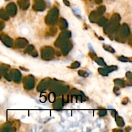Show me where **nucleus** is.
<instances>
[{"mask_svg":"<svg viewBox=\"0 0 132 132\" xmlns=\"http://www.w3.org/2000/svg\"><path fill=\"white\" fill-rule=\"evenodd\" d=\"M121 20V16L118 14H114L112 16L110 23H107L104 25V32L106 34H111L117 32L119 29V21Z\"/></svg>","mask_w":132,"mask_h":132,"instance_id":"f257e3e1","label":"nucleus"},{"mask_svg":"<svg viewBox=\"0 0 132 132\" xmlns=\"http://www.w3.org/2000/svg\"><path fill=\"white\" fill-rule=\"evenodd\" d=\"M58 15H59V10L56 7L51 9L45 18L46 24L48 25H54L57 21Z\"/></svg>","mask_w":132,"mask_h":132,"instance_id":"f03ea898","label":"nucleus"},{"mask_svg":"<svg viewBox=\"0 0 132 132\" xmlns=\"http://www.w3.org/2000/svg\"><path fill=\"white\" fill-rule=\"evenodd\" d=\"M41 54L43 59L49 61L54 58L55 51L54 48L51 47H44L41 48Z\"/></svg>","mask_w":132,"mask_h":132,"instance_id":"7ed1b4c3","label":"nucleus"},{"mask_svg":"<svg viewBox=\"0 0 132 132\" xmlns=\"http://www.w3.org/2000/svg\"><path fill=\"white\" fill-rule=\"evenodd\" d=\"M70 37H71V32L70 31L66 30V31L62 32L57 39L56 41L55 42V46L57 48H60L65 42L67 41Z\"/></svg>","mask_w":132,"mask_h":132,"instance_id":"20e7f679","label":"nucleus"},{"mask_svg":"<svg viewBox=\"0 0 132 132\" xmlns=\"http://www.w3.org/2000/svg\"><path fill=\"white\" fill-rule=\"evenodd\" d=\"M35 85V79L32 75H28L23 79V86L27 90L33 89Z\"/></svg>","mask_w":132,"mask_h":132,"instance_id":"39448f33","label":"nucleus"},{"mask_svg":"<svg viewBox=\"0 0 132 132\" xmlns=\"http://www.w3.org/2000/svg\"><path fill=\"white\" fill-rule=\"evenodd\" d=\"M51 82H52V80L50 78H45L44 79H43L37 86V90L38 92H44L49 87Z\"/></svg>","mask_w":132,"mask_h":132,"instance_id":"423d86ee","label":"nucleus"},{"mask_svg":"<svg viewBox=\"0 0 132 132\" xmlns=\"http://www.w3.org/2000/svg\"><path fill=\"white\" fill-rule=\"evenodd\" d=\"M32 8L36 11H43L46 8V4L43 0H34Z\"/></svg>","mask_w":132,"mask_h":132,"instance_id":"0eeeda50","label":"nucleus"},{"mask_svg":"<svg viewBox=\"0 0 132 132\" xmlns=\"http://www.w3.org/2000/svg\"><path fill=\"white\" fill-rule=\"evenodd\" d=\"M0 40L3 42V44L7 47H9V48L13 47L14 43L12 39L7 35H6L5 34H0Z\"/></svg>","mask_w":132,"mask_h":132,"instance_id":"6e6552de","label":"nucleus"},{"mask_svg":"<svg viewBox=\"0 0 132 132\" xmlns=\"http://www.w3.org/2000/svg\"><path fill=\"white\" fill-rule=\"evenodd\" d=\"M17 6L14 3H11L8 4L6 7V11L9 16L14 17L17 14Z\"/></svg>","mask_w":132,"mask_h":132,"instance_id":"1a4fd4ad","label":"nucleus"},{"mask_svg":"<svg viewBox=\"0 0 132 132\" xmlns=\"http://www.w3.org/2000/svg\"><path fill=\"white\" fill-rule=\"evenodd\" d=\"M9 74L11 75V79L15 81L16 83H19L21 79V74L20 72L17 69H13L11 70V72L9 73Z\"/></svg>","mask_w":132,"mask_h":132,"instance_id":"9d476101","label":"nucleus"},{"mask_svg":"<svg viewBox=\"0 0 132 132\" xmlns=\"http://www.w3.org/2000/svg\"><path fill=\"white\" fill-rule=\"evenodd\" d=\"M72 47L73 46L72 43L69 41L68 40L67 41L65 42V43L60 47L61 49V52H62V54L64 55H66L70 52L71 49L72 48Z\"/></svg>","mask_w":132,"mask_h":132,"instance_id":"9b49d317","label":"nucleus"},{"mask_svg":"<svg viewBox=\"0 0 132 132\" xmlns=\"http://www.w3.org/2000/svg\"><path fill=\"white\" fill-rule=\"evenodd\" d=\"M120 29V35L122 37H127L130 34V30L128 25L126 23L122 24Z\"/></svg>","mask_w":132,"mask_h":132,"instance_id":"f8f14e48","label":"nucleus"},{"mask_svg":"<svg viewBox=\"0 0 132 132\" xmlns=\"http://www.w3.org/2000/svg\"><path fill=\"white\" fill-rule=\"evenodd\" d=\"M69 91V86L67 85H62L60 87L55 90L53 92H54L55 95H59L62 94H65L68 92Z\"/></svg>","mask_w":132,"mask_h":132,"instance_id":"ddd939ff","label":"nucleus"},{"mask_svg":"<svg viewBox=\"0 0 132 132\" xmlns=\"http://www.w3.org/2000/svg\"><path fill=\"white\" fill-rule=\"evenodd\" d=\"M29 44V41L24 38H18L16 41V46L18 48H23Z\"/></svg>","mask_w":132,"mask_h":132,"instance_id":"4468645a","label":"nucleus"},{"mask_svg":"<svg viewBox=\"0 0 132 132\" xmlns=\"http://www.w3.org/2000/svg\"><path fill=\"white\" fill-rule=\"evenodd\" d=\"M19 7L23 10H27L30 7V0H18Z\"/></svg>","mask_w":132,"mask_h":132,"instance_id":"2eb2a0df","label":"nucleus"},{"mask_svg":"<svg viewBox=\"0 0 132 132\" xmlns=\"http://www.w3.org/2000/svg\"><path fill=\"white\" fill-rule=\"evenodd\" d=\"M63 104H64V102L62 99H58L57 101H54V103L53 104V107L56 110H60L62 108Z\"/></svg>","mask_w":132,"mask_h":132,"instance_id":"dca6fc26","label":"nucleus"},{"mask_svg":"<svg viewBox=\"0 0 132 132\" xmlns=\"http://www.w3.org/2000/svg\"><path fill=\"white\" fill-rule=\"evenodd\" d=\"M99 17V16L98 15L97 12L96 11H93L90 13V15L89 16V19H90V21L92 23H95L98 20Z\"/></svg>","mask_w":132,"mask_h":132,"instance_id":"f3484780","label":"nucleus"},{"mask_svg":"<svg viewBox=\"0 0 132 132\" xmlns=\"http://www.w3.org/2000/svg\"><path fill=\"white\" fill-rule=\"evenodd\" d=\"M59 25L61 30H65L67 29L68 27V23L67 21L65 20V19L60 18L59 21Z\"/></svg>","mask_w":132,"mask_h":132,"instance_id":"a211bd4d","label":"nucleus"},{"mask_svg":"<svg viewBox=\"0 0 132 132\" xmlns=\"http://www.w3.org/2000/svg\"><path fill=\"white\" fill-rule=\"evenodd\" d=\"M0 18L2 19L3 20H8L9 19V15H8L7 11L1 9L0 10Z\"/></svg>","mask_w":132,"mask_h":132,"instance_id":"6ab92c4d","label":"nucleus"},{"mask_svg":"<svg viewBox=\"0 0 132 132\" xmlns=\"http://www.w3.org/2000/svg\"><path fill=\"white\" fill-rule=\"evenodd\" d=\"M115 117V121H116V123L117 124V126L119 127H123L124 126V122L123 119L120 116H116Z\"/></svg>","mask_w":132,"mask_h":132,"instance_id":"aec40b11","label":"nucleus"},{"mask_svg":"<svg viewBox=\"0 0 132 132\" xmlns=\"http://www.w3.org/2000/svg\"><path fill=\"white\" fill-rule=\"evenodd\" d=\"M114 83L117 86H118L119 88H124L125 87V83H124V81L122 80L121 79H117L114 80Z\"/></svg>","mask_w":132,"mask_h":132,"instance_id":"412c9836","label":"nucleus"},{"mask_svg":"<svg viewBox=\"0 0 132 132\" xmlns=\"http://www.w3.org/2000/svg\"><path fill=\"white\" fill-rule=\"evenodd\" d=\"M97 23L99 26H104V25H106L108 23V19L105 18H101L98 19V20L97 21Z\"/></svg>","mask_w":132,"mask_h":132,"instance_id":"4be33fe9","label":"nucleus"},{"mask_svg":"<svg viewBox=\"0 0 132 132\" xmlns=\"http://www.w3.org/2000/svg\"><path fill=\"white\" fill-rule=\"evenodd\" d=\"M94 60L100 66H106V62H104V59L102 57H96Z\"/></svg>","mask_w":132,"mask_h":132,"instance_id":"5701e85b","label":"nucleus"},{"mask_svg":"<svg viewBox=\"0 0 132 132\" xmlns=\"http://www.w3.org/2000/svg\"><path fill=\"white\" fill-rule=\"evenodd\" d=\"M105 11H106V7H105V6L102 5L101 6V7H99L97 8V10L96 12H97L99 16H101L105 12Z\"/></svg>","mask_w":132,"mask_h":132,"instance_id":"b1692460","label":"nucleus"},{"mask_svg":"<svg viewBox=\"0 0 132 132\" xmlns=\"http://www.w3.org/2000/svg\"><path fill=\"white\" fill-rule=\"evenodd\" d=\"M70 94H71L72 95H75V96L78 95H84V93H83L82 92H81V91L79 90H76V89H72V90H71Z\"/></svg>","mask_w":132,"mask_h":132,"instance_id":"393cba45","label":"nucleus"},{"mask_svg":"<svg viewBox=\"0 0 132 132\" xmlns=\"http://www.w3.org/2000/svg\"><path fill=\"white\" fill-rule=\"evenodd\" d=\"M10 68V66L8 65H2V66L0 67V70H1V72H2L3 73H6L8 72V70Z\"/></svg>","mask_w":132,"mask_h":132,"instance_id":"a878e982","label":"nucleus"},{"mask_svg":"<svg viewBox=\"0 0 132 132\" xmlns=\"http://www.w3.org/2000/svg\"><path fill=\"white\" fill-rule=\"evenodd\" d=\"M104 68L106 70V72L109 73L113 71L117 70V66H106Z\"/></svg>","mask_w":132,"mask_h":132,"instance_id":"bb28decb","label":"nucleus"},{"mask_svg":"<svg viewBox=\"0 0 132 132\" xmlns=\"http://www.w3.org/2000/svg\"><path fill=\"white\" fill-rule=\"evenodd\" d=\"M103 48L105 50H106V51H108V52H111V53H114V52H115V50H114L111 47L109 46V45L104 44Z\"/></svg>","mask_w":132,"mask_h":132,"instance_id":"cd10ccee","label":"nucleus"},{"mask_svg":"<svg viewBox=\"0 0 132 132\" xmlns=\"http://www.w3.org/2000/svg\"><path fill=\"white\" fill-rule=\"evenodd\" d=\"M34 50H35V47H34L33 45L30 44V45H29V47L26 48V52L27 54H32V52H34Z\"/></svg>","mask_w":132,"mask_h":132,"instance_id":"c85d7f7f","label":"nucleus"},{"mask_svg":"<svg viewBox=\"0 0 132 132\" xmlns=\"http://www.w3.org/2000/svg\"><path fill=\"white\" fill-rule=\"evenodd\" d=\"M98 72L100 74L103 75V76H108V73L106 72V71L104 68H99Z\"/></svg>","mask_w":132,"mask_h":132,"instance_id":"c756f323","label":"nucleus"},{"mask_svg":"<svg viewBox=\"0 0 132 132\" xmlns=\"http://www.w3.org/2000/svg\"><path fill=\"white\" fill-rule=\"evenodd\" d=\"M55 94L54 92H52L51 93L49 94V96H48V98H49V101L51 103H54L55 101Z\"/></svg>","mask_w":132,"mask_h":132,"instance_id":"7c9ffc66","label":"nucleus"},{"mask_svg":"<svg viewBox=\"0 0 132 132\" xmlns=\"http://www.w3.org/2000/svg\"><path fill=\"white\" fill-rule=\"evenodd\" d=\"M80 62H78V61H75V62H73L71 65V66H70V68H72V69H76V68H77L80 66Z\"/></svg>","mask_w":132,"mask_h":132,"instance_id":"2f4dec72","label":"nucleus"},{"mask_svg":"<svg viewBox=\"0 0 132 132\" xmlns=\"http://www.w3.org/2000/svg\"><path fill=\"white\" fill-rule=\"evenodd\" d=\"M57 32V29H56L55 27H52V28H51V29H50L49 35L50 36H55V35L56 34Z\"/></svg>","mask_w":132,"mask_h":132,"instance_id":"473e14b6","label":"nucleus"},{"mask_svg":"<svg viewBox=\"0 0 132 132\" xmlns=\"http://www.w3.org/2000/svg\"><path fill=\"white\" fill-rule=\"evenodd\" d=\"M106 114H107V111H106V110H104V109H103V110H99L98 112V115L100 117L105 116L106 115Z\"/></svg>","mask_w":132,"mask_h":132,"instance_id":"72a5a7b5","label":"nucleus"},{"mask_svg":"<svg viewBox=\"0 0 132 132\" xmlns=\"http://www.w3.org/2000/svg\"><path fill=\"white\" fill-rule=\"evenodd\" d=\"M118 60L122 62H128L129 61V58L124 56H121L118 57Z\"/></svg>","mask_w":132,"mask_h":132,"instance_id":"f704fd0d","label":"nucleus"},{"mask_svg":"<svg viewBox=\"0 0 132 132\" xmlns=\"http://www.w3.org/2000/svg\"><path fill=\"white\" fill-rule=\"evenodd\" d=\"M78 73L80 76H82V77H87L88 75V73L86 72L85 71H84V70H79L78 72Z\"/></svg>","mask_w":132,"mask_h":132,"instance_id":"c9c22d12","label":"nucleus"},{"mask_svg":"<svg viewBox=\"0 0 132 132\" xmlns=\"http://www.w3.org/2000/svg\"><path fill=\"white\" fill-rule=\"evenodd\" d=\"M3 76H4V77L8 81H11L12 79H11V75H10L9 73H8L7 72H6V73H3Z\"/></svg>","mask_w":132,"mask_h":132,"instance_id":"e433bc0d","label":"nucleus"},{"mask_svg":"<svg viewBox=\"0 0 132 132\" xmlns=\"http://www.w3.org/2000/svg\"><path fill=\"white\" fill-rule=\"evenodd\" d=\"M114 92L117 95H120V93H121L120 91H119V87L115 86L114 88Z\"/></svg>","mask_w":132,"mask_h":132,"instance_id":"4c0bfd02","label":"nucleus"},{"mask_svg":"<svg viewBox=\"0 0 132 132\" xmlns=\"http://www.w3.org/2000/svg\"><path fill=\"white\" fill-rule=\"evenodd\" d=\"M126 77L129 79L130 81H132V73L131 72H128L126 73Z\"/></svg>","mask_w":132,"mask_h":132,"instance_id":"58836bf2","label":"nucleus"},{"mask_svg":"<svg viewBox=\"0 0 132 132\" xmlns=\"http://www.w3.org/2000/svg\"><path fill=\"white\" fill-rule=\"evenodd\" d=\"M89 55H90V57L93 60L95 59L96 57H97V55H96V54L94 52H90V53L89 54Z\"/></svg>","mask_w":132,"mask_h":132,"instance_id":"ea45409f","label":"nucleus"},{"mask_svg":"<svg viewBox=\"0 0 132 132\" xmlns=\"http://www.w3.org/2000/svg\"><path fill=\"white\" fill-rule=\"evenodd\" d=\"M62 101L64 103H68V95H63L62 97Z\"/></svg>","mask_w":132,"mask_h":132,"instance_id":"a19ab883","label":"nucleus"},{"mask_svg":"<svg viewBox=\"0 0 132 132\" xmlns=\"http://www.w3.org/2000/svg\"><path fill=\"white\" fill-rule=\"evenodd\" d=\"M111 115L113 117H115L117 115V112L115 110H111Z\"/></svg>","mask_w":132,"mask_h":132,"instance_id":"79ce46f5","label":"nucleus"},{"mask_svg":"<svg viewBox=\"0 0 132 132\" xmlns=\"http://www.w3.org/2000/svg\"><path fill=\"white\" fill-rule=\"evenodd\" d=\"M4 27H5V23L3 21H0V31L2 30Z\"/></svg>","mask_w":132,"mask_h":132,"instance_id":"37998d69","label":"nucleus"},{"mask_svg":"<svg viewBox=\"0 0 132 132\" xmlns=\"http://www.w3.org/2000/svg\"><path fill=\"white\" fill-rule=\"evenodd\" d=\"M128 103V99L126 98V97H125V98L122 100V103L123 104H126Z\"/></svg>","mask_w":132,"mask_h":132,"instance_id":"c03bdc74","label":"nucleus"},{"mask_svg":"<svg viewBox=\"0 0 132 132\" xmlns=\"http://www.w3.org/2000/svg\"><path fill=\"white\" fill-rule=\"evenodd\" d=\"M63 3H64V4H65V5H66L67 7H70V3L68 0H63Z\"/></svg>","mask_w":132,"mask_h":132,"instance_id":"a18cd8bd","label":"nucleus"},{"mask_svg":"<svg viewBox=\"0 0 132 132\" xmlns=\"http://www.w3.org/2000/svg\"><path fill=\"white\" fill-rule=\"evenodd\" d=\"M32 56H34V57H37V56L38 55V53H37V52H36V50H34V52H32Z\"/></svg>","mask_w":132,"mask_h":132,"instance_id":"49530a36","label":"nucleus"},{"mask_svg":"<svg viewBox=\"0 0 132 132\" xmlns=\"http://www.w3.org/2000/svg\"><path fill=\"white\" fill-rule=\"evenodd\" d=\"M103 2V0H95V3L97 4H100Z\"/></svg>","mask_w":132,"mask_h":132,"instance_id":"de8ad7c7","label":"nucleus"},{"mask_svg":"<svg viewBox=\"0 0 132 132\" xmlns=\"http://www.w3.org/2000/svg\"><path fill=\"white\" fill-rule=\"evenodd\" d=\"M130 129H131V128H130V127L129 126V128H128V129H127V128H126V130L127 132H129Z\"/></svg>","mask_w":132,"mask_h":132,"instance_id":"09e8293b","label":"nucleus"},{"mask_svg":"<svg viewBox=\"0 0 132 132\" xmlns=\"http://www.w3.org/2000/svg\"><path fill=\"white\" fill-rule=\"evenodd\" d=\"M99 39H100V40H104V38L103 37H99Z\"/></svg>","mask_w":132,"mask_h":132,"instance_id":"8fccbe9b","label":"nucleus"},{"mask_svg":"<svg viewBox=\"0 0 132 132\" xmlns=\"http://www.w3.org/2000/svg\"><path fill=\"white\" fill-rule=\"evenodd\" d=\"M1 77V70H0V78Z\"/></svg>","mask_w":132,"mask_h":132,"instance_id":"3c124183","label":"nucleus"},{"mask_svg":"<svg viewBox=\"0 0 132 132\" xmlns=\"http://www.w3.org/2000/svg\"><path fill=\"white\" fill-rule=\"evenodd\" d=\"M5 1H8V0H5Z\"/></svg>","mask_w":132,"mask_h":132,"instance_id":"603ef678","label":"nucleus"}]
</instances>
